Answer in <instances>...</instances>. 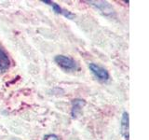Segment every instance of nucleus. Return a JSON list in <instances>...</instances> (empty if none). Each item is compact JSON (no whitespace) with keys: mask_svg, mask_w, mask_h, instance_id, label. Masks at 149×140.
Wrapping results in <instances>:
<instances>
[{"mask_svg":"<svg viewBox=\"0 0 149 140\" xmlns=\"http://www.w3.org/2000/svg\"><path fill=\"white\" fill-rule=\"evenodd\" d=\"M55 62L60 67L65 70H74L77 68V64L74 60L64 55H57L55 57Z\"/></svg>","mask_w":149,"mask_h":140,"instance_id":"obj_1","label":"nucleus"},{"mask_svg":"<svg viewBox=\"0 0 149 140\" xmlns=\"http://www.w3.org/2000/svg\"><path fill=\"white\" fill-rule=\"evenodd\" d=\"M88 67H90L92 74L94 75L96 78H99L100 80H107V79L109 78V74L107 72V70L104 69V67L100 66V65L91 63L88 64Z\"/></svg>","mask_w":149,"mask_h":140,"instance_id":"obj_2","label":"nucleus"},{"mask_svg":"<svg viewBox=\"0 0 149 140\" xmlns=\"http://www.w3.org/2000/svg\"><path fill=\"white\" fill-rule=\"evenodd\" d=\"M88 3L96 7L105 15H110L114 12V9L111 7V5L105 1H88Z\"/></svg>","mask_w":149,"mask_h":140,"instance_id":"obj_3","label":"nucleus"},{"mask_svg":"<svg viewBox=\"0 0 149 140\" xmlns=\"http://www.w3.org/2000/svg\"><path fill=\"white\" fill-rule=\"evenodd\" d=\"M121 134L123 136L128 140L129 138V114L128 112H124L122 115V119H121Z\"/></svg>","mask_w":149,"mask_h":140,"instance_id":"obj_4","label":"nucleus"},{"mask_svg":"<svg viewBox=\"0 0 149 140\" xmlns=\"http://www.w3.org/2000/svg\"><path fill=\"white\" fill-rule=\"evenodd\" d=\"M10 61L8 54L5 51L0 49V72H5L9 67Z\"/></svg>","mask_w":149,"mask_h":140,"instance_id":"obj_5","label":"nucleus"},{"mask_svg":"<svg viewBox=\"0 0 149 140\" xmlns=\"http://www.w3.org/2000/svg\"><path fill=\"white\" fill-rule=\"evenodd\" d=\"M86 103L84 100H80V99H76L73 101V109H72V115L74 118L77 117L79 113L81 112V108L82 106L85 105Z\"/></svg>","mask_w":149,"mask_h":140,"instance_id":"obj_6","label":"nucleus"},{"mask_svg":"<svg viewBox=\"0 0 149 140\" xmlns=\"http://www.w3.org/2000/svg\"><path fill=\"white\" fill-rule=\"evenodd\" d=\"M43 3H46V4H48L49 5V6L52 7V8L54 9V11L56 13H58V14H63V9L61 8L60 6H58L57 4H55L54 2H51V1H49V0H43L42 1Z\"/></svg>","mask_w":149,"mask_h":140,"instance_id":"obj_7","label":"nucleus"},{"mask_svg":"<svg viewBox=\"0 0 149 140\" xmlns=\"http://www.w3.org/2000/svg\"><path fill=\"white\" fill-rule=\"evenodd\" d=\"M44 140H59V137L56 134H47L44 136Z\"/></svg>","mask_w":149,"mask_h":140,"instance_id":"obj_8","label":"nucleus"}]
</instances>
